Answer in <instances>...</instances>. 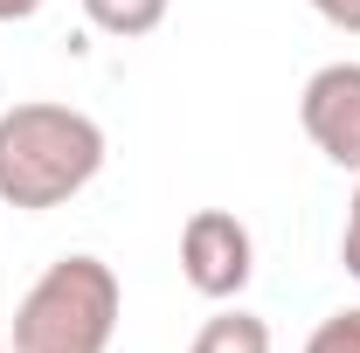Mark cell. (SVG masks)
I'll return each mask as SVG.
<instances>
[{
    "label": "cell",
    "instance_id": "1",
    "mask_svg": "<svg viewBox=\"0 0 360 353\" xmlns=\"http://www.w3.org/2000/svg\"><path fill=\"white\" fill-rule=\"evenodd\" d=\"M104 174V125L77 104H7L0 111V201L21 215H49L77 201Z\"/></svg>",
    "mask_w": 360,
    "mask_h": 353
},
{
    "label": "cell",
    "instance_id": "2",
    "mask_svg": "<svg viewBox=\"0 0 360 353\" xmlns=\"http://www.w3.org/2000/svg\"><path fill=\"white\" fill-rule=\"evenodd\" d=\"M125 284L104 257H56L14 305V353H111Z\"/></svg>",
    "mask_w": 360,
    "mask_h": 353
},
{
    "label": "cell",
    "instance_id": "3",
    "mask_svg": "<svg viewBox=\"0 0 360 353\" xmlns=\"http://www.w3.org/2000/svg\"><path fill=\"white\" fill-rule=\"evenodd\" d=\"M180 277L201 291V298H243L250 291V277H257V243H250V229L229 215V208H194L187 229H180Z\"/></svg>",
    "mask_w": 360,
    "mask_h": 353
},
{
    "label": "cell",
    "instance_id": "4",
    "mask_svg": "<svg viewBox=\"0 0 360 353\" xmlns=\"http://www.w3.org/2000/svg\"><path fill=\"white\" fill-rule=\"evenodd\" d=\"M298 125L333 167L360 174V63H326V70L305 77Z\"/></svg>",
    "mask_w": 360,
    "mask_h": 353
},
{
    "label": "cell",
    "instance_id": "5",
    "mask_svg": "<svg viewBox=\"0 0 360 353\" xmlns=\"http://www.w3.org/2000/svg\"><path fill=\"white\" fill-rule=\"evenodd\" d=\"M167 7L174 0H84V21L111 42H139V35H153L167 21Z\"/></svg>",
    "mask_w": 360,
    "mask_h": 353
},
{
    "label": "cell",
    "instance_id": "6",
    "mask_svg": "<svg viewBox=\"0 0 360 353\" xmlns=\"http://www.w3.org/2000/svg\"><path fill=\"white\" fill-rule=\"evenodd\" d=\"M187 353H270V326L257 319V312H215L201 333H194V347Z\"/></svg>",
    "mask_w": 360,
    "mask_h": 353
},
{
    "label": "cell",
    "instance_id": "7",
    "mask_svg": "<svg viewBox=\"0 0 360 353\" xmlns=\"http://www.w3.org/2000/svg\"><path fill=\"white\" fill-rule=\"evenodd\" d=\"M305 353H360V305L319 319V333L305 340Z\"/></svg>",
    "mask_w": 360,
    "mask_h": 353
},
{
    "label": "cell",
    "instance_id": "8",
    "mask_svg": "<svg viewBox=\"0 0 360 353\" xmlns=\"http://www.w3.org/2000/svg\"><path fill=\"white\" fill-rule=\"evenodd\" d=\"M340 264H347V277H360V174H354V201H347V229H340Z\"/></svg>",
    "mask_w": 360,
    "mask_h": 353
},
{
    "label": "cell",
    "instance_id": "9",
    "mask_svg": "<svg viewBox=\"0 0 360 353\" xmlns=\"http://www.w3.org/2000/svg\"><path fill=\"white\" fill-rule=\"evenodd\" d=\"M312 14L340 35H360V0H312Z\"/></svg>",
    "mask_w": 360,
    "mask_h": 353
},
{
    "label": "cell",
    "instance_id": "10",
    "mask_svg": "<svg viewBox=\"0 0 360 353\" xmlns=\"http://www.w3.org/2000/svg\"><path fill=\"white\" fill-rule=\"evenodd\" d=\"M49 0H0V21H35Z\"/></svg>",
    "mask_w": 360,
    "mask_h": 353
},
{
    "label": "cell",
    "instance_id": "11",
    "mask_svg": "<svg viewBox=\"0 0 360 353\" xmlns=\"http://www.w3.org/2000/svg\"><path fill=\"white\" fill-rule=\"evenodd\" d=\"M0 353H14V347H0Z\"/></svg>",
    "mask_w": 360,
    "mask_h": 353
}]
</instances>
